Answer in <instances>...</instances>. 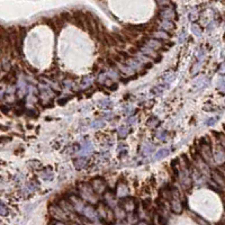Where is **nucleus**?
Returning <instances> with one entry per match:
<instances>
[{"label":"nucleus","mask_w":225,"mask_h":225,"mask_svg":"<svg viewBox=\"0 0 225 225\" xmlns=\"http://www.w3.org/2000/svg\"><path fill=\"white\" fill-rule=\"evenodd\" d=\"M43 23H44V24H46L47 26H50V27H51L54 32H59L58 27H56V25H55V23H54V21H53V18H43Z\"/></svg>","instance_id":"6"},{"label":"nucleus","mask_w":225,"mask_h":225,"mask_svg":"<svg viewBox=\"0 0 225 225\" xmlns=\"http://www.w3.org/2000/svg\"><path fill=\"white\" fill-rule=\"evenodd\" d=\"M169 150L168 149H161V150H159L156 153H155V155H154V159L155 160H160V159H163V158H165V156H168L169 155Z\"/></svg>","instance_id":"4"},{"label":"nucleus","mask_w":225,"mask_h":225,"mask_svg":"<svg viewBox=\"0 0 225 225\" xmlns=\"http://www.w3.org/2000/svg\"><path fill=\"white\" fill-rule=\"evenodd\" d=\"M112 36L114 37V40L116 41L117 44H125V43H126V38H125V36H123L122 34H118V33H113Z\"/></svg>","instance_id":"5"},{"label":"nucleus","mask_w":225,"mask_h":225,"mask_svg":"<svg viewBox=\"0 0 225 225\" xmlns=\"http://www.w3.org/2000/svg\"><path fill=\"white\" fill-rule=\"evenodd\" d=\"M167 42V41H165ZM167 45H168V47H172L174 45V42H167Z\"/></svg>","instance_id":"33"},{"label":"nucleus","mask_w":225,"mask_h":225,"mask_svg":"<svg viewBox=\"0 0 225 225\" xmlns=\"http://www.w3.org/2000/svg\"><path fill=\"white\" fill-rule=\"evenodd\" d=\"M0 108H1V112L3 113V114H8V113H9V109H8L7 106H1Z\"/></svg>","instance_id":"30"},{"label":"nucleus","mask_w":225,"mask_h":225,"mask_svg":"<svg viewBox=\"0 0 225 225\" xmlns=\"http://www.w3.org/2000/svg\"><path fill=\"white\" fill-rule=\"evenodd\" d=\"M147 72L145 71V70H143V71H141V73H140V75H144V74H146Z\"/></svg>","instance_id":"37"},{"label":"nucleus","mask_w":225,"mask_h":225,"mask_svg":"<svg viewBox=\"0 0 225 225\" xmlns=\"http://www.w3.org/2000/svg\"><path fill=\"white\" fill-rule=\"evenodd\" d=\"M153 36L155 40L165 42L170 37V33H168L167 31H162V29H156L155 32H153Z\"/></svg>","instance_id":"2"},{"label":"nucleus","mask_w":225,"mask_h":225,"mask_svg":"<svg viewBox=\"0 0 225 225\" xmlns=\"http://www.w3.org/2000/svg\"><path fill=\"white\" fill-rule=\"evenodd\" d=\"M53 225H67V224H64V223H62V222L56 221V222H54V224H53Z\"/></svg>","instance_id":"35"},{"label":"nucleus","mask_w":225,"mask_h":225,"mask_svg":"<svg viewBox=\"0 0 225 225\" xmlns=\"http://www.w3.org/2000/svg\"><path fill=\"white\" fill-rule=\"evenodd\" d=\"M117 88H118V83L117 82H114V83H112L109 86V90H112V91H115Z\"/></svg>","instance_id":"24"},{"label":"nucleus","mask_w":225,"mask_h":225,"mask_svg":"<svg viewBox=\"0 0 225 225\" xmlns=\"http://www.w3.org/2000/svg\"><path fill=\"white\" fill-rule=\"evenodd\" d=\"M152 67H153V63H151V62L145 63V64H144V70H145V71H146V70H150Z\"/></svg>","instance_id":"27"},{"label":"nucleus","mask_w":225,"mask_h":225,"mask_svg":"<svg viewBox=\"0 0 225 225\" xmlns=\"http://www.w3.org/2000/svg\"><path fill=\"white\" fill-rule=\"evenodd\" d=\"M198 27H199V26H197V25H195V24H194L191 29H193V32H194L197 36H200V29H198Z\"/></svg>","instance_id":"18"},{"label":"nucleus","mask_w":225,"mask_h":225,"mask_svg":"<svg viewBox=\"0 0 225 225\" xmlns=\"http://www.w3.org/2000/svg\"><path fill=\"white\" fill-rule=\"evenodd\" d=\"M7 213H8V211H7V207H6L5 205L0 202V215L5 216V215H7Z\"/></svg>","instance_id":"12"},{"label":"nucleus","mask_w":225,"mask_h":225,"mask_svg":"<svg viewBox=\"0 0 225 225\" xmlns=\"http://www.w3.org/2000/svg\"><path fill=\"white\" fill-rule=\"evenodd\" d=\"M112 60L114 62H118V63H122V62H123V59H122V58H121L118 54H114V55H113Z\"/></svg>","instance_id":"15"},{"label":"nucleus","mask_w":225,"mask_h":225,"mask_svg":"<svg viewBox=\"0 0 225 225\" xmlns=\"http://www.w3.org/2000/svg\"><path fill=\"white\" fill-rule=\"evenodd\" d=\"M60 17H61L64 21H71L72 23V16L69 14V12H67V11L61 12V16H60Z\"/></svg>","instance_id":"9"},{"label":"nucleus","mask_w":225,"mask_h":225,"mask_svg":"<svg viewBox=\"0 0 225 225\" xmlns=\"http://www.w3.org/2000/svg\"><path fill=\"white\" fill-rule=\"evenodd\" d=\"M218 121V117H213V118H209L207 122H206V124L208 125V126H211V125H213L214 123H216Z\"/></svg>","instance_id":"17"},{"label":"nucleus","mask_w":225,"mask_h":225,"mask_svg":"<svg viewBox=\"0 0 225 225\" xmlns=\"http://www.w3.org/2000/svg\"><path fill=\"white\" fill-rule=\"evenodd\" d=\"M150 204H151V199H150V198H146L143 203H142L144 209H149V206H150Z\"/></svg>","instance_id":"14"},{"label":"nucleus","mask_w":225,"mask_h":225,"mask_svg":"<svg viewBox=\"0 0 225 225\" xmlns=\"http://www.w3.org/2000/svg\"><path fill=\"white\" fill-rule=\"evenodd\" d=\"M182 159H184V160H185V163H186V167H187V168H190V161L188 160V156H187L186 154H184V155H182Z\"/></svg>","instance_id":"23"},{"label":"nucleus","mask_w":225,"mask_h":225,"mask_svg":"<svg viewBox=\"0 0 225 225\" xmlns=\"http://www.w3.org/2000/svg\"><path fill=\"white\" fill-rule=\"evenodd\" d=\"M215 158H216V161H223L224 160V153H223V151L217 152Z\"/></svg>","instance_id":"13"},{"label":"nucleus","mask_w":225,"mask_h":225,"mask_svg":"<svg viewBox=\"0 0 225 225\" xmlns=\"http://www.w3.org/2000/svg\"><path fill=\"white\" fill-rule=\"evenodd\" d=\"M24 113H25V108H24V107H21V109H15V114H16V115H19V116H21V115H23Z\"/></svg>","instance_id":"26"},{"label":"nucleus","mask_w":225,"mask_h":225,"mask_svg":"<svg viewBox=\"0 0 225 225\" xmlns=\"http://www.w3.org/2000/svg\"><path fill=\"white\" fill-rule=\"evenodd\" d=\"M53 21L55 23V25H56V27H59V28H62V27H64V25H65V21L62 19L60 16H55L54 18H53Z\"/></svg>","instance_id":"8"},{"label":"nucleus","mask_w":225,"mask_h":225,"mask_svg":"<svg viewBox=\"0 0 225 225\" xmlns=\"http://www.w3.org/2000/svg\"><path fill=\"white\" fill-rule=\"evenodd\" d=\"M106 62H107V64H108V65H109L110 68H115V67H116V64H115V62L113 61L112 59H107V61H106Z\"/></svg>","instance_id":"29"},{"label":"nucleus","mask_w":225,"mask_h":225,"mask_svg":"<svg viewBox=\"0 0 225 225\" xmlns=\"http://www.w3.org/2000/svg\"><path fill=\"white\" fill-rule=\"evenodd\" d=\"M137 225H146V224H145L144 222H141V223H139V224H137Z\"/></svg>","instance_id":"38"},{"label":"nucleus","mask_w":225,"mask_h":225,"mask_svg":"<svg viewBox=\"0 0 225 225\" xmlns=\"http://www.w3.org/2000/svg\"><path fill=\"white\" fill-rule=\"evenodd\" d=\"M121 81H123V83H127L130 82V78H121Z\"/></svg>","instance_id":"32"},{"label":"nucleus","mask_w":225,"mask_h":225,"mask_svg":"<svg viewBox=\"0 0 225 225\" xmlns=\"http://www.w3.org/2000/svg\"><path fill=\"white\" fill-rule=\"evenodd\" d=\"M96 125H98V126H100V127H102V125H104V122H102V121H96V122H93V123L91 124V127L95 128V127H96ZM98 126H97V127H98Z\"/></svg>","instance_id":"25"},{"label":"nucleus","mask_w":225,"mask_h":225,"mask_svg":"<svg viewBox=\"0 0 225 225\" xmlns=\"http://www.w3.org/2000/svg\"><path fill=\"white\" fill-rule=\"evenodd\" d=\"M73 163H74V165H75L78 169H80V168H83V167L87 165V160H86V159H75V160L73 161Z\"/></svg>","instance_id":"7"},{"label":"nucleus","mask_w":225,"mask_h":225,"mask_svg":"<svg viewBox=\"0 0 225 225\" xmlns=\"http://www.w3.org/2000/svg\"><path fill=\"white\" fill-rule=\"evenodd\" d=\"M145 45H146V47H149V49H151V50L160 51V49L162 47V42L159 41V40H155V38H150V37H147Z\"/></svg>","instance_id":"1"},{"label":"nucleus","mask_w":225,"mask_h":225,"mask_svg":"<svg viewBox=\"0 0 225 225\" xmlns=\"http://www.w3.org/2000/svg\"><path fill=\"white\" fill-rule=\"evenodd\" d=\"M126 153H127V151H126V150L122 151V152H121V154H119V158H123V156H124V155H125Z\"/></svg>","instance_id":"34"},{"label":"nucleus","mask_w":225,"mask_h":225,"mask_svg":"<svg viewBox=\"0 0 225 225\" xmlns=\"http://www.w3.org/2000/svg\"><path fill=\"white\" fill-rule=\"evenodd\" d=\"M118 55H119V56L123 59V61H124V60H130V59L132 58V56H131V55H130L127 52H125V51H119V52H118Z\"/></svg>","instance_id":"11"},{"label":"nucleus","mask_w":225,"mask_h":225,"mask_svg":"<svg viewBox=\"0 0 225 225\" xmlns=\"http://www.w3.org/2000/svg\"><path fill=\"white\" fill-rule=\"evenodd\" d=\"M137 52H139V50L136 49V47H130L128 50H127V53L131 55V54H137Z\"/></svg>","instance_id":"21"},{"label":"nucleus","mask_w":225,"mask_h":225,"mask_svg":"<svg viewBox=\"0 0 225 225\" xmlns=\"http://www.w3.org/2000/svg\"><path fill=\"white\" fill-rule=\"evenodd\" d=\"M162 59H163V55L162 54H158L156 58H154V63H160V62L162 61Z\"/></svg>","instance_id":"20"},{"label":"nucleus","mask_w":225,"mask_h":225,"mask_svg":"<svg viewBox=\"0 0 225 225\" xmlns=\"http://www.w3.org/2000/svg\"><path fill=\"white\" fill-rule=\"evenodd\" d=\"M11 137H8V136H1L0 137V142H5V141H10Z\"/></svg>","instance_id":"31"},{"label":"nucleus","mask_w":225,"mask_h":225,"mask_svg":"<svg viewBox=\"0 0 225 225\" xmlns=\"http://www.w3.org/2000/svg\"><path fill=\"white\" fill-rule=\"evenodd\" d=\"M152 150H153V146L145 145V147H144V152H145V153H150V152H152Z\"/></svg>","instance_id":"28"},{"label":"nucleus","mask_w":225,"mask_h":225,"mask_svg":"<svg viewBox=\"0 0 225 225\" xmlns=\"http://www.w3.org/2000/svg\"><path fill=\"white\" fill-rule=\"evenodd\" d=\"M134 121H135V117H134V116H131V118L128 119V123H133Z\"/></svg>","instance_id":"36"},{"label":"nucleus","mask_w":225,"mask_h":225,"mask_svg":"<svg viewBox=\"0 0 225 225\" xmlns=\"http://www.w3.org/2000/svg\"><path fill=\"white\" fill-rule=\"evenodd\" d=\"M171 211L174 214H180L182 211V203L177 198L171 200Z\"/></svg>","instance_id":"3"},{"label":"nucleus","mask_w":225,"mask_h":225,"mask_svg":"<svg viewBox=\"0 0 225 225\" xmlns=\"http://www.w3.org/2000/svg\"><path fill=\"white\" fill-rule=\"evenodd\" d=\"M128 133V131H127V127L126 126H122V127H119V130H118V134H119V136L124 139L126 135Z\"/></svg>","instance_id":"10"},{"label":"nucleus","mask_w":225,"mask_h":225,"mask_svg":"<svg viewBox=\"0 0 225 225\" xmlns=\"http://www.w3.org/2000/svg\"><path fill=\"white\" fill-rule=\"evenodd\" d=\"M69 98H70V97H65V98H62V99H59V100H58V104H59L60 106H63V105H65V104L68 102V100H69Z\"/></svg>","instance_id":"19"},{"label":"nucleus","mask_w":225,"mask_h":225,"mask_svg":"<svg viewBox=\"0 0 225 225\" xmlns=\"http://www.w3.org/2000/svg\"><path fill=\"white\" fill-rule=\"evenodd\" d=\"M104 108H106V109H108V108H110L112 107V102H104L100 104Z\"/></svg>","instance_id":"22"},{"label":"nucleus","mask_w":225,"mask_h":225,"mask_svg":"<svg viewBox=\"0 0 225 225\" xmlns=\"http://www.w3.org/2000/svg\"><path fill=\"white\" fill-rule=\"evenodd\" d=\"M37 115H38V114L35 112L34 109H28V110H27V116H28V117H36Z\"/></svg>","instance_id":"16"}]
</instances>
